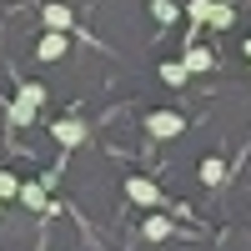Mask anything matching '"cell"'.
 I'll return each instance as SVG.
<instances>
[{
  "label": "cell",
  "mask_w": 251,
  "mask_h": 251,
  "mask_svg": "<svg viewBox=\"0 0 251 251\" xmlns=\"http://www.w3.org/2000/svg\"><path fill=\"white\" fill-rule=\"evenodd\" d=\"M0 206H5V201H0Z\"/></svg>",
  "instance_id": "obj_18"
},
{
  "label": "cell",
  "mask_w": 251,
  "mask_h": 251,
  "mask_svg": "<svg viewBox=\"0 0 251 251\" xmlns=\"http://www.w3.org/2000/svg\"><path fill=\"white\" fill-rule=\"evenodd\" d=\"M141 126H146V136H151V141H171V136L186 131V116H181V111H151Z\"/></svg>",
  "instance_id": "obj_1"
},
{
  "label": "cell",
  "mask_w": 251,
  "mask_h": 251,
  "mask_svg": "<svg viewBox=\"0 0 251 251\" xmlns=\"http://www.w3.org/2000/svg\"><path fill=\"white\" fill-rule=\"evenodd\" d=\"M71 5H46V30H71Z\"/></svg>",
  "instance_id": "obj_9"
},
{
  "label": "cell",
  "mask_w": 251,
  "mask_h": 251,
  "mask_svg": "<svg viewBox=\"0 0 251 251\" xmlns=\"http://www.w3.org/2000/svg\"><path fill=\"white\" fill-rule=\"evenodd\" d=\"M231 20H236V10L226 5V0H216V10H211V20H206V25H211V30H226Z\"/></svg>",
  "instance_id": "obj_12"
},
{
  "label": "cell",
  "mask_w": 251,
  "mask_h": 251,
  "mask_svg": "<svg viewBox=\"0 0 251 251\" xmlns=\"http://www.w3.org/2000/svg\"><path fill=\"white\" fill-rule=\"evenodd\" d=\"M15 201H25L30 211H55V206H50V196H46V186H35V181H20Z\"/></svg>",
  "instance_id": "obj_6"
},
{
  "label": "cell",
  "mask_w": 251,
  "mask_h": 251,
  "mask_svg": "<svg viewBox=\"0 0 251 251\" xmlns=\"http://www.w3.org/2000/svg\"><path fill=\"white\" fill-rule=\"evenodd\" d=\"M66 50H71V35H66V30H46V35H40V46H35L40 60H60Z\"/></svg>",
  "instance_id": "obj_3"
},
{
  "label": "cell",
  "mask_w": 251,
  "mask_h": 251,
  "mask_svg": "<svg viewBox=\"0 0 251 251\" xmlns=\"http://www.w3.org/2000/svg\"><path fill=\"white\" fill-rule=\"evenodd\" d=\"M171 231H176L171 216H146V221H141V236H146V241H166Z\"/></svg>",
  "instance_id": "obj_7"
},
{
  "label": "cell",
  "mask_w": 251,
  "mask_h": 251,
  "mask_svg": "<svg viewBox=\"0 0 251 251\" xmlns=\"http://www.w3.org/2000/svg\"><path fill=\"white\" fill-rule=\"evenodd\" d=\"M15 191H20V176L0 171V201H15Z\"/></svg>",
  "instance_id": "obj_15"
},
{
  "label": "cell",
  "mask_w": 251,
  "mask_h": 251,
  "mask_svg": "<svg viewBox=\"0 0 251 251\" xmlns=\"http://www.w3.org/2000/svg\"><path fill=\"white\" fill-rule=\"evenodd\" d=\"M201 181H206V186H221V181H226V161H221V156H206V161H201Z\"/></svg>",
  "instance_id": "obj_8"
},
{
  "label": "cell",
  "mask_w": 251,
  "mask_h": 251,
  "mask_svg": "<svg viewBox=\"0 0 251 251\" xmlns=\"http://www.w3.org/2000/svg\"><path fill=\"white\" fill-rule=\"evenodd\" d=\"M10 121H15V126H30V121H35V111H30V106H20V100H15V106H10Z\"/></svg>",
  "instance_id": "obj_16"
},
{
  "label": "cell",
  "mask_w": 251,
  "mask_h": 251,
  "mask_svg": "<svg viewBox=\"0 0 251 251\" xmlns=\"http://www.w3.org/2000/svg\"><path fill=\"white\" fill-rule=\"evenodd\" d=\"M50 136H55L60 146H80V141H86V121L66 116V121H55V126H50Z\"/></svg>",
  "instance_id": "obj_5"
},
{
  "label": "cell",
  "mask_w": 251,
  "mask_h": 251,
  "mask_svg": "<svg viewBox=\"0 0 251 251\" xmlns=\"http://www.w3.org/2000/svg\"><path fill=\"white\" fill-rule=\"evenodd\" d=\"M161 80H166V86H186L191 75L181 71V60H166V66H161Z\"/></svg>",
  "instance_id": "obj_14"
},
{
  "label": "cell",
  "mask_w": 251,
  "mask_h": 251,
  "mask_svg": "<svg viewBox=\"0 0 251 251\" xmlns=\"http://www.w3.org/2000/svg\"><path fill=\"white\" fill-rule=\"evenodd\" d=\"M151 15L161 20V25H171V20L181 15V5H176V0H151Z\"/></svg>",
  "instance_id": "obj_13"
},
{
  "label": "cell",
  "mask_w": 251,
  "mask_h": 251,
  "mask_svg": "<svg viewBox=\"0 0 251 251\" xmlns=\"http://www.w3.org/2000/svg\"><path fill=\"white\" fill-rule=\"evenodd\" d=\"M241 50H246V60H251V40H246V46H241Z\"/></svg>",
  "instance_id": "obj_17"
},
{
  "label": "cell",
  "mask_w": 251,
  "mask_h": 251,
  "mask_svg": "<svg viewBox=\"0 0 251 251\" xmlns=\"http://www.w3.org/2000/svg\"><path fill=\"white\" fill-rule=\"evenodd\" d=\"M216 66V55L206 50V46H186V55H181V71L186 75H201V71H211Z\"/></svg>",
  "instance_id": "obj_4"
},
{
  "label": "cell",
  "mask_w": 251,
  "mask_h": 251,
  "mask_svg": "<svg viewBox=\"0 0 251 251\" xmlns=\"http://www.w3.org/2000/svg\"><path fill=\"white\" fill-rule=\"evenodd\" d=\"M211 10H216V0H186V15H191L196 25H206V20H211Z\"/></svg>",
  "instance_id": "obj_10"
},
{
  "label": "cell",
  "mask_w": 251,
  "mask_h": 251,
  "mask_svg": "<svg viewBox=\"0 0 251 251\" xmlns=\"http://www.w3.org/2000/svg\"><path fill=\"white\" fill-rule=\"evenodd\" d=\"M15 100H20V106H30V111H35L40 100H46V86H35V80H25V86H20V96H15Z\"/></svg>",
  "instance_id": "obj_11"
},
{
  "label": "cell",
  "mask_w": 251,
  "mask_h": 251,
  "mask_svg": "<svg viewBox=\"0 0 251 251\" xmlns=\"http://www.w3.org/2000/svg\"><path fill=\"white\" fill-rule=\"evenodd\" d=\"M126 196H131L136 206H161V186L146 181V176H131V181H126Z\"/></svg>",
  "instance_id": "obj_2"
}]
</instances>
